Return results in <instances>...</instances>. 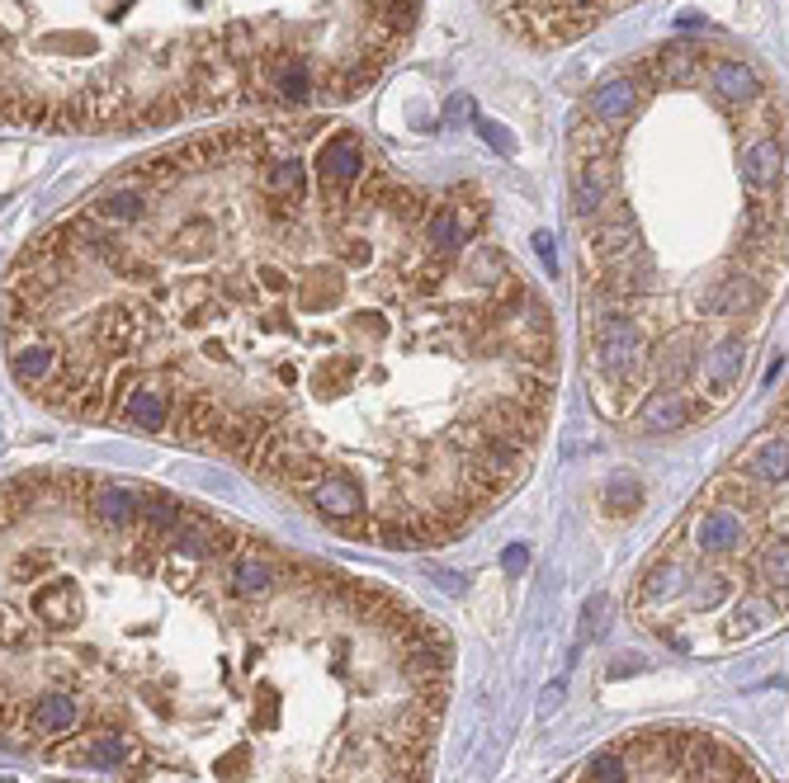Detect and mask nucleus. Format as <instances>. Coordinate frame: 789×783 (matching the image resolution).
<instances>
[{
    "instance_id": "f257e3e1",
    "label": "nucleus",
    "mask_w": 789,
    "mask_h": 783,
    "mask_svg": "<svg viewBox=\"0 0 789 783\" xmlns=\"http://www.w3.org/2000/svg\"><path fill=\"white\" fill-rule=\"evenodd\" d=\"M421 0H0V124L143 133L364 95Z\"/></svg>"
},
{
    "instance_id": "f03ea898",
    "label": "nucleus",
    "mask_w": 789,
    "mask_h": 783,
    "mask_svg": "<svg viewBox=\"0 0 789 783\" xmlns=\"http://www.w3.org/2000/svg\"><path fill=\"white\" fill-rule=\"evenodd\" d=\"M634 0H497V10L510 29L529 43H572L586 29H596L605 14H615Z\"/></svg>"
},
{
    "instance_id": "7ed1b4c3",
    "label": "nucleus",
    "mask_w": 789,
    "mask_h": 783,
    "mask_svg": "<svg viewBox=\"0 0 789 783\" xmlns=\"http://www.w3.org/2000/svg\"><path fill=\"white\" fill-rule=\"evenodd\" d=\"M742 369H747V345H742V335H723L714 350H704V359H700V397L709 392L704 411L723 407V401L738 392ZM690 407H695V401H690Z\"/></svg>"
},
{
    "instance_id": "20e7f679",
    "label": "nucleus",
    "mask_w": 789,
    "mask_h": 783,
    "mask_svg": "<svg viewBox=\"0 0 789 783\" xmlns=\"http://www.w3.org/2000/svg\"><path fill=\"white\" fill-rule=\"evenodd\" d=\"M308 506L318 510L322 519H331V525H350L354 515H364L369 496H364L360 477H350L345 468H331L308 487Z\"/></svg>"
},
{
    "instance_id": "39448f33",
    "label": "nucleus",
    "mask_w": 789,
    "mask_h": 783,
    "mask_svg": "<svg viewBox=\"0 0 789 783\" xmlns=\"http://www.w3.org/2000/svg\"><path fill=\"white\" fill-rule=\"evenodd\" d=\"M690 538H695V548L704 557H723V552H738L742 548V515L733 506H723L714 500L695 525H690Z\"/></svg>"
},
{
    "instance_id": "423d86ee",
    "label": "nucleus",
    "mask_w": 789,
    "mask_h": 783,
    "mask_svg": "<svg viewBox=\"0 0 789 783\" xmlns=\"http://www.w3.org/2000/svg\"><path fill=\"white\" fill-rule=\"evenodd\" d=\"M690 420H695V411H690V401H685V392H676V388H662V392H653L647 397V407L639 411V425L643 430H685Z\"/></svg>"
},
{
    "instance_id": "0eeeda50",
    "label": "nucleus",
    "mask_w": 789,
    "mask_h": 783,
    "mask_svg": "<svg viewBox=\"0 0 789 783\" xmlns=\"http://www.w3.org/2000/svg\"><path fill=\"white\" fill-rule=\"evenodd\" d=\"M227 580H232V595H242V599H265V595L274 590V580H280V571H274L265 557L236 552L232 567H227Z\"/></svg>"
},
{
    "instance_id": "6e6552de",
    "label": "nucleus",
    "mask_w": 789,
    "mask_h": 783,
    "mask_svg": "<svg viewBox=\"0 0 789 783\" xmlns=\"http://www.w3.org/2000/svg\"><path fill=\"white\" fill-rule=\"evenodd\" d=\"M776 614H780V605H776L771 595H766V599H747V605H738L733 624H728L723 633H728V642H738V637H752L757 628H766V624H771Z\"/></svg>"
},
{
    "instance_id": "1a4fd4ad",
    "label": "nucleus",
    "mask_w": 789,
    "mask_h": 783,
    "mask_svg": "<svg viewBox=\"0 0 789 783\" xmlns=\"http://www.w3.org/2000/svg\"><path fill=\"white\" fill-rule=\"evenodd\" d=\"M742 477H757L766 487H785V434L766 439V449L742 468Z\"/></svg>"
},
{
    "instance_id": "9d476101",
    "label": "nucleus",
    "mask_w": 789,
    "mask_h": 783,
    "mask_svg": "<svg viewBox=\"0 0 789 783\" xmlns=\"http://www.w3.org/2000/svg\"><path fill=\"white\" fill-rule=\"evenodd\" d=\"M685 590V571L676 561H658V567L643 571V599H672Z\"/></svg>"
},
{
    "instance_id": "9b49d317",
    "label": "nucleus",
    "mask_w": 789,
    "mask_h": 783,
    "mask_svg": "<svg viewBox=\"0 0 789 783\" xmlns=\"http://www.w3.org/2000/svg\"><path fill=\"white\" fill-rule=\"evenodd\" d=\"M761 586L771 590V599L785 609V538L766 544V552H761Z\"/></svg>"
},
{
    "instance_id": "f8f14e48",
    "label": "nucleus",
    "mask_w": 789,
    "mask_h": 783,
    "mask_svg": "<svg viewBox=\"0 0 789 783\" xmlns=\"http://www.w3.org/2000/svg\"><path fill=\"white\" fill-rule=\"evenodd\" d=\"M582 779H586V783H629V760H624L620 751H601V755L586 760Z\"/></svg>"
},
{
    "instance_id": "ddd939ff",
    "label": "nucleus",
    "mask_w": 789,
    "mask_h": 783,
    "mask_svg": "<svg viewBox=\"0 0 789 783\" xmlns=\"http://www.w3.org/2000/svg\"><path fill=\"white\" fill-rule=\"evenodd\" d=\"M610 500V515H634L639 510V487H624V481H615V487L605 491Z\"/></svg>"
},
{
    "instance_id": "4468645a",
    "label": "nucleus",
    "mask_w": 789,
    "mask_h": 783,
    "mask_svg": "<svg viewBox=\"0 0 789 783\" xmlns=\"http://www.w3.org/2000/svg\"><path fill=\"white\" fill-rule=\"evenodd\" d=\"M525 561H529V552H525L520 544H516V548H506V552H501V567H506V571H525Z\"/></svg>"
},
{
    "instance_id": "2eb2a0df",
    "label": "nucleus",
    "mask_w": 789,
    "mask_h": 783,
    "mask_svg": "<svg viewBox=\"0 0 789 783\" xmlns=\"http://www.w3.org/2000/svg\"><path fill=\"white\" fill-rule=\"evenodd\" d=\"M535 246H539V260H544V265H548V270H554V246H548V236H544V232L535 236Z\"/></svg>"
}]
</instances>
